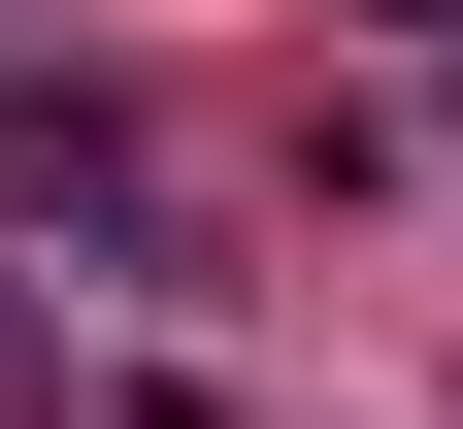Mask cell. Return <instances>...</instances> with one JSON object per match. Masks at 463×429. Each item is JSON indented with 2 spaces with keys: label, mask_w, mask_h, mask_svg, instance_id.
Instances as JSON below:
<instances>
[{
  "label": "cell",
  "mask_w": 463,
  "mask_h": 429,
  "mask_svg": "<svg viewBox=\"0 0 463 429\" xmlns=\"http://www.w3.org/2000/svg\"><path fill=\"white\" fill-rule=\"evenodd\" d=\"M364 33H463V0H364Z\"/></svg>",
  "instance_id": "2"
},
{
  "label": "cell",
  "mask_w": 463,
  "mask_h": 429,
  "mask_svg": "<svg viewBox=\"0 0 463 429\" xmlns=\"http://www.w3.org/2000/svg\"><path fill=\"white\" fill-rule=\"evenodd\" d=\"M0 199L33 231H133V99H0Z\"/></svg>",
  "instance_id": "1"
}]
</instances>
